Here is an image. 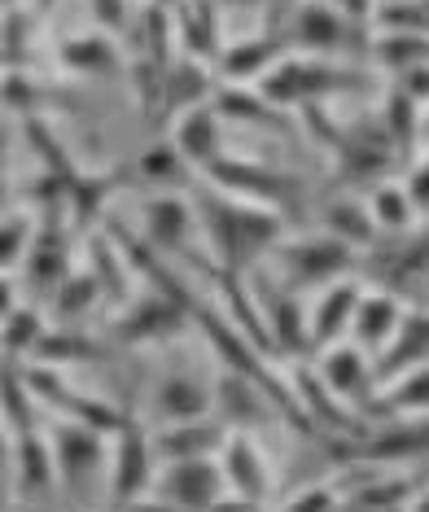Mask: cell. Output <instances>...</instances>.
Masks as SVG:
<instances>
[{"mask_svg":"<svg viewBox=\"0 0 429 512\" xmlns=\"http://www.w3.org/2000/svg\"><path fill=\"white\" fill-rule=\"evenodd\" d=\"M197 228H202L206 246L219 259L228 276H241L250 263L268 259L276 250V241L285 237L281 211L250 197H224V193H206L197 197Z\"/></svg>","mask_w":429,"mask_h":512,"instance_id":"6da1fadb","label":"cell"},{"mask_svg":"<svg viewBox=\"0 0 429 512\" xmlns=\"http://www.w3.org/2000/svg\"><path fill=\"white\" fill-rule=\"evenodd\" d=\"M268 259H272V272H281L285 289H294V294H311V289L346 281L355 272V250L342 246L329 232H320V237H289V241L281 237Z\"/></svg>","mask_w":429,"mask_h":512,"instance_id":"7a4b0ae2","label":"cell"},{"mask_svg":"<svg viewBox=\"0 0 429 512\" xmlns=\"http://www.w3.org/2000/svg\"><path fill=\"white\" fill-rule=\"evenodd\" d=\"M211 416L228 434H259V429L276 425V399L272 386L250 372L224 368L211 386Z\"/></svg>","mask_w":429,"mask_h":512,"instance_id":"3957f363","label":"cell"},{"mask_svg":"<svg viewBox=\"0 0 429 512\" xmlns=\"http://www.w3.org/2000/svg\"><path fill=\"white\" fill-rule=\"evenodd\" d=\"M189 316H193V307L184 298L145 289V294L123 302V311L110 324V337L123 346H158V342H171L189 324Z\"/></svg>","mask_w":429,"mask_h":512,"instance_id":"277c9868","label":"cell"},{"mask_svg":"<svg viewBox=\"0 0 429 512\" xmlns=\"http://www.w3.org/2000/svg\"><path fill=\"white\" fill-rule=\"evenodd\" d=\"M281 40L285 49L303 57H338L359 44V22L342 18L324 0H294V14H289V27Z\"/></svg>","mask_w":429,"mask_h":512,"instance_id":"5b68a950","label":"cell"},{"mask_svg":"<svg viewBox=\"0 0 429 512\" xmlns=\"http://www.w3.org/2000/svg\"><path fill=\"white\" fill-rule=\"evenodd\" d=\"M114 451L106 460V486H110V499L114 504H132V499L149 495L154 486V473H158V460H154V447H149V425L123 416V425L114 429Z\"/></svg>","mask_w":429,"mask_h":512,"instance_id":"8992f818","label":"cell"},{"mask_svg":"<svg viewBox=\"0 0 429 512\" xmlns=\"http://www.w3.org/2000/svg\"><path fill=\"white\" fill-rule=\"evenodd\" d=\"M158 504H167L171 512H215L224 504V473L219 460H176V464H158L154 486Z\"/></svg>","mask_w":429,"mask_h":512,"instance_id":"52a82bcc","label":"cell"},{"mask_svg":"<svg viewBox=\"0 0 429 512\" xmlns=\"http://www.w3.org/2000/svg\"><path fill=\"white\" fill-rule=\"evenodd\" d=\"M106 438L88 425L66 421V429H57L49 438L53 447V469H57V486H66L71 495H92L106 477Z\"/></svg>","mask_w":429,"mask_h":512,"instance_id":"ba28073f","label":"cell"},{"mask_svg":"<svg viewBox=\"0 0 429 512\" xmlns=\"http://www.w3.org/2000/svg\"><path fill=\"white\" fill-rule=\"evenodd\" d=\"M215 460H219V473H224V491L237 504L259 508L272 495V464L259 442H254V434H228Z\"/></svg>","mask_w":429,"mask_h":512,"instance_id":"9c48e42d","label":"cell"},{"mask_svg":"<svg viewBox=\"0 0 429 512\" xmlns=\"http://www.w3.org/2000/svg\"><path fill=\"white\" fill-rule=\"evenodd\" d=\"M316 377H320V386L329 390L342 407H351V412H355V407H364V399L377 390V381H373V355H364L351 342L324 346L320 364H316Z\"/></svg>","mask_w":429,"mask_h":512,"instance_id":"30bf717a","label":"cell"},{"mask_svg":"<svg viewBox=\"0 0 429 512\" xmlns=\"http://www.w3.org/2000/svg\"><path fill=\"white\" fill-rule=\"evenodd\" d=\"M141 224H145V241L158 254H189L193 241H197V232H202V228H197L193 202H189V197H180V193L145 197Z\"/></svg>","mask_w":429,"mask_h":512,"instance_id":"8fae6325","label":"cell"},{"mask_svg":"<svg viewBox=\"0 0 429 512\" xmlns=\"http://www.w3.org/2000/svg\"><path fill=\"white\" fill-rule=\"evenodd\" d=\"M359 294H364V285L351 281V276L316 289V302L307 307V351H324V346L346 342Z\"/></svg>","mask_w":429,"mask_h":512,"instance_id":"7c38bea8","label":"cell"},{"mask_svg":"<svg viewBox=\"0 0 429 512\" xmlns=\"http://www.w3.org/2000/svg\"><path fill=\"white\" fill-rule=\"evenodd\" d=\"M149 412H154V425H180L211 416V386L193 368H171L149 390Z\"/></svg>","mask_w":429,"mask_h":512,"instance_id":"4fadbf2b","label":"cell"},{"mask_svg":"<svg viewBox=\"0 0 429 512\" xmlns=\"http://www.w3.org/2000/svg\"><path fill=\"white\" fill-rule=\"evenodd\" d=\"M228 429L215 416H197V421L180 425H154L149 429V447H154L158 464H176V460H211L224 447Z\"/></svg>","mask_w":429,"mask_h":512,"instance_id":"5bb4252c","label":"cell"},{"mask_svg":"<svg viewBox=\"0 0 429 512\" xmlns=\"http://www.w3.org/2000/svg\"><path fill=\"white\" fill-rule=\"evenodd\" d=\"M171 145H176V154L189 162L193 171H211L224 162V119L215 114L211 101L180 114L176 132H171Z\"/></svg>","mask_w":429,"mask_h":512,"instance_id":"9a60e30c","label":"cell"},{"mask_svg":"<svg viewBox=\"0 0 429 512\" xmlns=\"http://www.w3.org/2000/svg\"><path fill=\"white\" fill-rule=\"evenodd\" d=\"M403 311H408V302H403L394 289H368L359 294V307L351 316V333H346V342L359 346L364 355H381V346L394 337L399 329Z\"/></svg>","mask_w":429,"mask_h":512,"instance_id":"2e32d148","label":"cell"},{"mask_svg":"<svg viewBox=\"0 0 429 512\" xmlns=\"http://www.w3.org/2000/svg\"><path fill=\"white\" fill-rule=\"evenodd\" d=\"M359 456L399 464V460H421L429 456V416H390L386 425L359 434Z\"/></svg>","mask_w":429,"mask_h":512,"instance_id":"e0dca14e","label":"cell"},{"mask_svg":"<svg viewBox=\"0 0 429 512\" xmlns=\"http://www.w3.org/2000/svg\"><path fill=\"white\" fill-rule=\"evenodd\" d=\"M416 364H429V311L408 307L394 337L381 346V355H373V381L386 386L390 377H399V372H408Z\"/></svg>","mask_w":429,"mask_h":512,"instance_id":"ac0fdd59","label":"cell"},{"mask_svg":"<svg viewBox=\"0 0 429 512\" xmlns=\"http://www.w3.org/2000/svg\"><path fill=\"white\" fill-rule=\"evenodd\" d=\"M338 158H342V171L351 180H386V167L394 158V149L381 132V123H351L338 132Z\"/></svg>","mask_w":429,"mask_h":512,"instance_id":"d6986e66","label":"cell"},{"mask_svg":"<svg viewBox=\"0 0 429 512\" xmlns=\"http://www.w3.org/2000/svg\"><path fill=\"white\" fill-rule=\"evenodd\" d=\"M281 57H285L281 36H246V40H233L219 49L215 75L224 79V84H259Z\"/></svg>","mask_w":429,"mask_h":512,"instance_id":"ffe728a7","label":"cell"},{"mask_svg":"<svg viewBox=\"0 0 429 512\" xmlns=\"http://www.w3.org/2000/svg\"><path fill=\"white\" fill-rule=\"evenodd\" d=\"M9 482L18 486V495H44L57 486L53 469V447L40 429L14 434V451H9Z\"/></svg>","mask_w":429,"mask_h":512,"instance_id":"44dd1931","label":"cell"},{"mask_svg":"<svg viewBox=\"0 0 429 512\" xmlns=\"http://www.w3.org/2000/svg\"><path fill=\"white\" fill-rule=\"evenodd\" d=\"M22 272H27V281L36 289L53 294V289L66 281V272H71V241H66V232L36 228L27 259H22Z\"/></svg>","mask_w":429,"mask_h":512,"instance_id":"7402d4cb","label":"cell"},{"mask_svg":"<svg viewBox=\"0 0 429 512\" xmlns=\"http://www.w3.org/2000/svg\"><path fill=\"white\" fill-rule=\"evenodd\" d=\"M324 232H329V237H338L342 246H351L355 254L359 250H373L381 241L373 215H368V206L359 202V197H338V202L324 206Z\"/></svg>","mask_w":429,"mask_h":512,"instance_id":"603a6c76","label":"cell"},{"mask_svg":"<svg viewBox=\"0 0 429 512\" xmlns=\"http://www.w3.org/2000/svg\"><path fill=\"white\" fill-rule=\"evenodd\" d=\"M162 106L171 114H184L193 106H202V101H211V71L197 62H176L162 71Z\"/></svg>","mask_w":429,"mask_h":512,"instance_id":"cb8c5ba5","label":"cell"},{"mask_svg":"<svg viewBox=\"0 0 429 512\" xmlns=\"http://www.w3.org/2000/svg\"><path fill=\"white\" fill-rule=\"evenodd\" d=\"M364 206H368V215H373V224H377L381 237H399V232L416 228V211L408 202V189H403L399 180H377Z\"/></svg>","mask_w":429,"mask_h":512,"instance_id":"d4e9b609","label":"cell"},{"mask_svg":"<svg viewBox=\"0 0 429 512\" xmlns=\"http://www.w3.org/2000/svg\"><path fill=\"white\" fill-rule=\"evenodd\" d=\"M377 394L386 416H429V364L390 377L386 386H377Z\"/></svg>","mask_w":429,"mask_h":512,"instance_id":"484cf974","label":"cell"},{"mask_svg":"<svg viewBox=\"0 0 429 512\" xmlns=\"http://www.w3.org/2000/svg\"><path fill=\"white\" fill-rule=\"evenodd\" d=\"M62 66L71 75H114L119 71V49L110 36L88 31V36H71L62 44Z\"/></svg>","mask_w":429,"mask_h":512,"instance_id":"4316f807","label":"cell"},{"mask_svg":"<svg viewBox=\"0 0 429 512\" xmlns=\"http://www.w3.org/2000/svg\"><path fill=\"white\" fill-rule=\"evenodd\" d=\"M373 57L381 71H390V79L412 71V66H429V36H416V31H377Z\"/></svg>","mask_w":429,"mask_h":512,"instance_id":"83f0119b","label":"cell"},{"mask_svg":"<svg viewBox=\"0 0 429 512\" xmlns=\"http://www.w3.org/2000/svg\"><path fill=\"white\" fill-rule=\"evenodd\" d=\"M44 329H49V324H44V311L40 307H22L18 302V307L0 320V355L14 359V364L18 359H31V351H36Z\"/></svg>","mask_w":429,"mask_h":512,"instance_id":"f1b7e54d","label":"cell"},{"mask_svg":"<svg viewBox=\"0 0 429 512\" xmlns=\"http://www.w3.org/2000/svg\"><path fill=\"white\" fill-rule=\"evenodd\" d=\"M377 123H381V132H386L394 154H412L416 141H421V106H412V101L394 88H390L386 106H381V114H377Z\"/></svg>","mask_w":429,"mask_h":512,"instance_id":"f546056e","label":"cell"},{"mask_svg":"<svg viewBox=\"0 0 429 512\" xmlns=\"http://www.w3.org/2000/svg\"><path fill=\"white\" fill-rule=\"evenodd\" d=\"M92 355H97V342L84 337L79 329H44L36 351H31V359L44 368H71V364H84Z\"/></svg>","mask_w":429,"mask_h":512,"instance_id":"4dcf8cb0","label":"cell"},{"mask_svg":"<svg viewBox=\"0 0 429 512\" xmlns=\"http://www.w3.org/2000/svg\"><path fill=\"white\" fill-rule=\"evenodd\" d=\"M101 294H106V289H101V281L92 276V267H71L66 281L57 285L49 298H53V311L62 320H79V316H88V311L97 307Z\"/></svg>","mask_w":429,"mask_h":512,"instance_id":"1f68e13d","label":"cell"},{"mask_svg":"<svg viewBox=\"0 0 429 512\" xmlns=\"http://www.w3.org/2000/svg\"><path fill=\"white\" fill-rule=\"evenodd\" d=\"M31 237H36V219L27 211L0 215V272H9V276L18 272L22 259H27V250H31Z\"/></svg>","mask_w":429,"mask_h":512,"instance_id":"d6a6232c","label":"cell"},{"mask_svg":"<svg viewBox=\"0 0 429 512\" xmlns=\"http://www.w3.org/2000/svg\"><path fill=\"white\" fill-rule=\"evenodd\" d=\"M189 171H193V167L176 154V145H171V141H162V145L149 149V154H141V176L154 184V189H167V193H171L184 176H189Z\"/></svg>","mask_w":429,"mask_h":512,"instance_id":"836d02e7","label":"cell"},{"mask_svg":"<svg viewBox=\"0 0 429 512\" xmlns=\"http://www.w3.org/2000/svg\"><path fill=\"white\" fill-rule=\"evenodd\" d=\"M403 189H408V202L416 215H429V154L412 162L408 180H403Z\"/></svg>","mask_w":429,"mask_h":512,"instance_id":"e575fe53","label":"cell"},{"mask_svg":"<svg viewBox=\"0 0 429 512\" xmlns=\"http://www.w3.org/2000/svg\"><path fill=\"white\" fill-rule=\"evenodd\" d=\"M394 92H403V97L412 101V106H429V66H412V71H403V75H394Z\"/></svg>","mask_w":429,"mask_h":512,"instance_id":"d590c367","label":"cell"},{"mask_svg":"<svg viewBox=\"0 0 429 512\" xmlns=\"http://www.w3.org/2000/svg\"><path fill=\"white\" fill-rule=\"evenodd\" d=\"M285 512H338V491L333 486H307Z\"/></svg>","mask_w":429,"mask_h":512,"instance_id":"8d00e7d4","label":"cell"},{"mask_svg":"<svg viewBox=\"0 0 429 512\" xmlns=\"http://www.w3.org/2000/svg\"><path fill=\"white\" fill-rule=\"evenodd\" d=\"M324 5H333L342 18H351V22H359V27H368L373 22V0H324Z\"/></svg>","mask_w":429,"mask_h":512,"instance_id":"74e56055","label":"cell"},{"mask_svg":"<svg viewBox=\"0 0 429 512\" xmlns=\"http://www.w3.org/2000/svg\"><path fill=\"white\" fill-rule=\"evenodd\" d=\"M92 9H97V18L106 22L110 31H123V22H127V0H92Z\"/></svg>","mask_w":429,"mask_h":512,"instance_id":"f35d334b","label":"cell"},{"mask_svg":"<svg viewBox=\"0 0 429 512\" xmlns=\"http://www.w3.org/2000/svg\"><path fill=\"white\" fill-rule=\"evenodd\" d=\"M14 307H18V285L9 272H0V320H5Z\"/></svg>","mask_w":429,"mask_h":512,"instance_id":"ab89813d","label":"cell"},{"mask_svg":"<svg viewBox=\"0 0 429 512\" xmlns=\"http://www.w3.org/2000/svg\"><path fill=\"white\" fill-rule=\"evenodd\" d=\"M9 451H14V438H9V425L0 416V482H9Z\"/></svg>","mask_w":429,"mask_h":512,"instance_id":"60d3db41","label":"cell"},{"mask_svg":"<svg viewBox=\"0 0 429 512\" xmlns=\"http://www.w3.org/2000/svg\"><path fill=\"white\" fill-rule=\"evenodd\" d=\"M403 512H429V491H412V499H408V508Z\"/></svg>","mask_w":429,"mask_h":512,"instance_id":"b9f144b4","label":"cell"},{"mask_svg":"<svg viewBox=\"0 0 429 512\" xmlns=\"http://www.w3.org/2000/svg\"><path fill=\"white\" fill-rule=\"evenodd\" d=\"M215 5H224V9H259V5H268V0H215Z\"/></svg>","mask_w":429,"mask_h":512,"instance_id":"7bdbcfd3","label":"cell"},{"mask_svg":"<svg viewBox=\"0 0 429 512\" xmlns=\"http://www.w3.org/2000/svg\"><path fill=\"white\" fill-rule=\"evenodd\" d=\"M421 145H425V154H429V106L421 110Z\"/></svg>","mask_w":429,"mask_h":512,"instance_id":"ee69618b","label":"cell"},{"mask_svg":"<svg viewBox=\"0 0 429 512\" xmlns=\"http://www.w3.org/2000/svg\"><path fill=\"white\" fill-rule=\"evenodd\" d=\"M421 9H425V31H429V0H421Z\"/></svg>","mask_w":429,"mask_h":512,"instance_id":"f6af8a7d","label":"cell"},{"mask_svg":"<svg viewBox=\"0 0 429 512\" xmlns=\"http://www.w3.org/2000/svg\"><path fill=\"white\" fill-rule=\"evenodd\" d=\"M373 5H394V0H373Z\"/></svg>","mask_w":429,"mask_h":512,"instance_id":"bcb514c9","label":"cell"},{"mask_svg":"<svg viewBox=\"0 0 429 512\" xmlns=\"http://www.w3.org/2000/svg\"><path fill=\"white\" fill-rule=\"evenodd\" d=\"M272 5H276V0H272Z\"/></svg>","mask_w":429,"mask_h":512,"instance_id":"7dc6e473","label":"cell"}]
</instances>
